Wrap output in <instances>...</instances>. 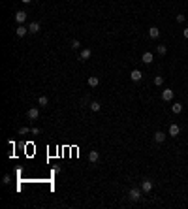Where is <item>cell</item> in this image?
I'll list each match as a JSON object with an SVG mask.
<instances>
[{"instance_id": "1", "label": "cell", "mask_w": 188, "mask_h": 209, "mask_svg": "<svg viewBox=\"0 0 188 209\" xmlns=\"http://www.w3.org/2000/svg\"><path fill=\"white\" fill-rule=\"evenodd\" d=\"M27 117L30 119V121H36V119L40 117V109H38V108H30L27 111Z\"/></svg>"}, {"instance_id": "2", "label": "cell", "mask_w": 188, "mask_h": 209, "mask_svg": "<svg viewBox=\"0 0 188 209\" xmlns=\"http://www.w3.org/2000/svg\"><path fill=\"white\" fill-rule=\"evenodd\" d=\"M141 192H143L141 188H132L128 196H130V200H132V202H137L139 198H141Z\"/></svg>"}, {"instance_id": "3", "label": "cell", "mask_w": 188, "mask_h": 209, "mask_svg": "<svg viewBox=\"0 0 188 209\" xmlns=\"http://www.w3.org/2000/svg\"><path fill=\"white\" fill-rule=\"evenodd\" d=\"M162 100L164 102H171L173 100V91H171V89H164V91H162Z\"/></svg>"}, {"instance_id": "4", "label": "cell", "mask_w": 188, "mask_h": 209, "mask_svg": "<svg viewBox=\"0 0 188 209\" xmlns=\"http://www.w3.org/2000/svg\"><path fill=\"white\" fill-rule=\"evenodd\" d=\"M141 190L147 192V194L152 190V181H151V179H143V183H141Z\"/></svg>"}, {"instance_id": "5", "label": "cell", "mask_w": 188, "mask_h": 209, "mask_svg": "<svg viewBox=\"0 0 188 209\" xmlns=\"http://www.w3.org/2000/svg\"><path fill=\"white\" fill-rule=\"evenodd\" d=\"M15 21H17L19 25H23L25 21H27V11H23V9H21V11H17V13H15Z\"/></svg>"}, {"instance_id": "6", "label": "cell", "mask_w": 188, "mask_h": 209, "mask_svg": "<svg viewBox=\"0 0 188 209\" xmlns=\"http://www.w3.org/2000/svg\"><path fill=\"white\" fill-rule=\"evenodd\" d=\"M28 32H30V34H38V32H40V23H38V21H32V23L28 25Z\"/></svg>"}, {"instance_id": "7", "label": "cell", "mask_w": 188, "mask_h": 209, "mask_svg": "<svg viewBox=\"0 0 188 209\" xmlns=\"http://www.w3.org/2000/svg\"><path fill=\"white\" fill-rule=\"evenodd\" d=\"M181 134V128H179V124H169V136H173V138H177Z\"/></svg>"}, {"instance_id": "8", "label": "cell", "mask_w": 188, "mask_h": 209, "mask_svg": "<svg viewBox=\"0 0 188 209\" xmlns=\"http://www.w3.org/2000/svg\"><path fill=\"white\" fill-rule=\"evenodd\" d=\"M27 32H28V27H25V25H19V27L15 28V34H17L19 38H23L25 34H27Z\"/></svg>"}, {"instance_id": "9", "label": "cell", "mask_w": 188, "mask_h": 209, "mask_svg": "<svg viewBox=\"0 0 188 209\" xmlns=\"http://www.w3.org/2000/svg\"><path fill=\"white\" fill-rule=\"evenodd\" d=\"M130 77H132V81H141V77H143V73H141V70H132Z\"/></svg>"}, {"instance_id": "10", "label": "cell", "mask_w": 188, "mask_h": 209, "mask_svg": "<svg viewBox=\"0 0 188 209\" xmlns=\"http://www.w3.org/2000/svg\"><path fill=\"white\" fill-rule=\"evenodd\" d=\"M149 36H151L152 40H156V38L160 36V28H158V27H151V28H149Z\"/></svg>"}, {"instance_id": "11", "label": "cell", "mask_w": 188, "mask_h": 209, "mask_svg": "<svg viewBox=\"0 0 188 209\" xmlns=\"http://www.w3.org/2000/svg\"><path fill=\"white\" fill-rule=\"evenodd\" d=\"M87 83H89V87H92V89H94V87L100 85V77H96V75H90V77L87 79Z\"/></svg>"}, {"instance_id": "12", "label": "cell", "mask_w": 188, "mask_h": 209, "mask_svg": "<svg viewBox=\"0 0 188 209\" xmlns=\"http://www.w3.org/2000/svg\"><path fill=\"white\" fill-rule=\"evenodd\" d=\"M90 57H92V51H90L89 47H87V49H83V51H81V55H79V59H81V60H89Z\"/></svg>"}, {"instance_id": "13", "label": "cell", "mask_w": 188, "mask_h": 209, "mask_svg": "<svg viewBox=\"0 0 188 209\" xmlns=\"http://www.w3.org/2000/svg\"><path fill=\"white\" fill-rule=\"evenodd\" d=\"M154 141H156V143H164V141H166V134L162 130H158L156 134H154Z\"/></svg>"}, {"instance_id": "14", "label": "cell", "mask_w": 188, "mask_h": 209, "mask_svg": "<svg viewBox=\"0 0 188 209\" xmlns=\"http://www.w3.org/2000/svg\"><path fill=\"white\" fill-rule=\"evenodd\" d=\"M141 60H143L145 64H151L152 62V53H151V51H145L143 57H141Z\"/></svg>"}, {"instance_id": "15", "label": "cell", "mask_w": 188, "mask_h": 209, "mask_svg": "<svg viewBox=\"0 0 188 209\" xmlns=\"http://www.w3.org/2000/svg\"><path fill=\"white\" fill-rule=\"evenodd\" d=\"M98 158H100V153H98V151H90V153H89V160H90V162H98Z\"/></svg>"}, {"instance_id": "16", "label": "cell", "mask_w": 188, "mask_h": 209, "mask_svg": "<svg viewBox=\"0 0 188 209\" xmlns=\"http://www.w3.org/2000/svg\"><path fill=\"white\" fill-rule=\"evenodd\" d=\"M171 111H173V113H181V111H183V104H179V102H175V104L171 106Z\"/></svg>"}, {"instance_id": "17", "label": "cell", "mask_w": 188, "mask_h": 209, "mask_svg": "<svg viewBox=\"0 0 188 209\" xmlns=\"http://www.w3.org/2000/svg\"><path fill=\"white\" fill-rule=\"evenodd\" d=\"M38 104H40L41 108H45V106L49 104V98H47V96H43V94H41L40 98H38Z\"/></svg>"}, {"instance_id": "18", "label": "cell", "mask_w": 188, "mask_h": 209, "mask_svg": "<svg viewBox=\"0 0 188 209\" xmlns=\"http://www.w3.org/2000/svg\"><path fill=\"white\" fill-rule=\"evenodd\" d=\"M90 109H92V111H100V109H102V104H100V102H90Z\"/></svg>"}, {"instance_id": "19", "label": "cell", "mask_w": 188, "mask_h": 209, "mask_svg": "<svg viewBox=\"0 0 188 209\" xmlns=\"http://www.w3.org/2000/svg\"><path fill=\"white\" fill-rule=\"evenodd\" d=\"M156 53L158 55H166L167 53V47L166 45H156Z\"/></svg>"}, {"instance_id": "20", "label": "cell", "mask_w": 188, "mask_h": 209, "mask_svg": "<svg viewBox=\"0 0 188 209\" xmlns=\"http://www.w3.org/2000/svg\"><path fill=\"white\" fill-rule=\"evenodd\" d=\"M154 85L162 87V85H164V77H162V75H156V77H154Z\"/></svg>"}, {"instance_id": "21", "label": "cell", "mask_w": 188, "mask_h": 209, "mask_svg": "<svg viewBox=\"0 0 188 209\" xmlns=\"http://www.w3.org/2000/svg\"><path fill=\"white\" fill-rule=\"evenodd\" d=\"M28 132H32V128H28V126L19 128V134H21V136H25V134H28Z\"/></svg>"}, {"instance_id": "22", "label": "cell", "mask_w": 188, "mask_h": 209, "mask_svg": "<svg viewBox=\"0 0 188 209\" xmlns=\"http://www.w3.org/2000/svg\"><path fill=\"white\" fill-rule=\"evenodd\" d=\"M79 47H81L79 40H72V49H79Z\"/></svg>"}, {"instance_id": "23", "label": "cell", "mask_w": 188, "mask_h": 209, "mask_svg": "<svg viewBox=\"0 0 188 209\" xmlns=\"http://www.w3.org/2000/svg\"><path fill=\"white\" fill-rule=\"evenodd\" d=\"M2 183H4V185H9V183H11V177H9V175H4V177H2Z\"/></svg>"}, {"instance_id": "24", "label": "cell", "mask_w": 188, "mask_h": 209, "mask_svg": "<svg viewBox=\"0 0 188 209\" xmlns=\"http://www.w3.org/2000/svg\"><path fill=\"white\" fill-rule=\"evenodd\" d=\"M184 21H186L184 15H177V23H184Z\"/></svg>"}, {"instance_id": "25", "label": "cell", "mask_w": 188, "mask_h": 209, "mask_svg": "<svg viewBox=\"0 0 188 209\" xmlns=\"http://www.w3.org/2000/svg\"><path fill=\"white\" fill-rule=\"evenodd\" d=\"M183 36H184V38H186V40H188V28H184V32H183Z\"/></svg>"}, {"instance_id": "26", "label": "cell", "mask_w": 188, "mask_h": 209, "mask_svg": "<svg viewBox=\"0 0 188 209\" xmlns=\"http://www.w3.org/2000/svg\"><path fill=\"white\" fill-rule=\"evenodd\" d=\"M21 2H23V4H30L32 0H21Z\"/></svg>"}]
</instances>
